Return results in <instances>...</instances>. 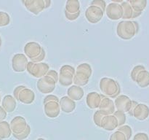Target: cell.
Listing matches in <instances>:
<instances>
[{
  "instance_id": "21",
  "label": "cell",
  "mask_w": 149,
  "mask_h": 140,
  "mask_svg": "<svg viewBox=\"0 0 149 140\" xmlns=\"http://www.w3.org/2000/svg\"><path fill=\"white\" fill-rule=\"evenodd\" d=\"M100 102H101V94H99L96 92L89 93L86 98L87 105L92 109L99 108Z\"/></svg>"
},
{
  "instance_id": "34",
  "label": "cell",
  "mask_w": 149,
  "mask_h": 140,
  "mask_svg": "<svg viewBox=\"0 0 149 140\" xmlns=\"http://www.w3.org/2000/svg\"><path fill=\"white\" fill-rule=\"evenodd\" d=\"M91 5L97 6V7H100V8L103 10V13H104L106 8V1H103V0H94V1H92Z\"/></svg>"
},
{
  "instance_id": "17",
  "label": "cell",
  "mask_w": 149,
  "mask_h": 140,
  "mask_svg": "<svg viewBox=\"0 0 149 140\" xmlns=\"http://www.w3.org/2000/svg\"><path fill=\"white\" fill-rule=\"evenodd\" d=\"M99 110L102 111L106 115H113L115 112V105L113 100L101 94V102L99 106Z\"/></svg>"
},
{
  "instance_id": "3",
  "label": "cell",
  "mask_w": 149,
  "mask_h": 140,
  "mask_svg": "<svg viewBox=\"0 0 149 140\" xmlns=\"http://www.w3.org/2000/svg\"><path fill=\"white\" fill-rule=\"evenodd\" d=\"M100 88L103 95L111 99H115L121 93L119 83L109 77H103L100 81Z\"/></svg>"
},
{
  "instance_id": "41",
  "label": "cell",
  "mask_w": 149,
  "mask_h": 140,
  "mask_svg": "<svg viewBox=\"0 0 149 140\" xmlns=\"http://www.w3.org/2000/svg\"><path fill=\"white\" fill-rule=\"evenodd\" d=\"M37 140H45V139H42V138H39Z\"/></svg>"
},
{
  "instance_id": "19",
  "label": "cell",
  "mask_w": 149,
  "mask_h": 140,
  "mask_svg": "<svg viewBox=\"0 0 149 140\" xmlns=\"http://www.w3.org/2000/svg\"><path fill=\"white\" fill-rule=\"evenodd\" d=\"M132 116L138 120H145L149 116V107L144 104H138L132 112Z\"/></svg>"
},
{
  "instance_id": "5",
  "label": "cell",
  "mask_w": 149,
  "mask_h": 140,
  "mask_svg": "<svg viewBox=\"0 0 149 140\" xmlns=\"http://www.w3.org/2000/svg\"><path fill=\"white\" fill-rule=\"evenodd\" d=\"M92 73H93V69L90 64L87 63H83L80 64L75 70L73 83L75 85L79 87L86 85L88 83Z\"/></svg>"
},
{
  "instance_id": "23",
  "label": "cell",
  "mask_w": 149,
  "mask_h": 140,
  "mask_svg": "<svg viewBox=\"0 0 149 140\" xmlns=\"http://www.w3.org/2000/svg\"><path fill=\"white\" fill-rule=\"evenodd\" d=\"M84 90L82 88L77 85H72L67 90V94L68 96L73 101H79L84 96Z\"/></svg>"
},
{
  "instance_id": "2",
  "label": "cell",
  "mask_w": 149,
  "mask_h": 140,
  "mask_svg": "<svg viewBox=\"0 0 149 140\" xmlns=\"http://www.w3.org/2000/svg\"><path fill=\"white\" fill-rule=\"evenodd\" d=\"M139 25L136 21L122 20L119 22L116 27V33L119 37L123 39H130L138 34Z\"/></svg>"
},
{
  "instance_id": "39",
  "label": "cell",
  "mask_w": 149,
  "mask_h": 140,
  "mask_svg": "<svg viewBox=\"0 0 149 140\" xmlns=\"http://www.w3.org/2000/svg\"><path fill=\"white\" fill-rule=\"evenodd\" d=\"M122 1H123L122 0H112V2L117 3V4H119V3H122Z\"/></svg>"
},
{
  "instance_id": "6",
  "label": "cell",
  "mask_w": 149,
  "mask_h": 140,
  "mask_svg": "<svg viewBox=\"0 0 149 140\" xmlns=\"http://www.w3.org/2000/svg\"><path fill=\"white\" fill-rule=\"evenodd\" d=\"M60 99L55 95H48L44 99V110L48 118H55L59 115L61 108Z\"/></svg>"
},
{
  "instance_id": "7",
  "label": "cell",
  "mask_w": 149,
  "mask_h": 140,
  "mask_svg": "<svg viewBox=\"0 0 149 140\" xmlns=\"http://www.w3.org/2000/svg\"><path fill=\"white\" fill-rule=\"evenodd\" d=\"M13 96L15 100L26 104H30L35 99L34 92L23 85L17 86L15 88Z\"/></svg>"
},
{
  "instance_id": "33",
  "label": "cell",
  "mask_w": 149,
  "mask_h": 140,
  "mask_svg": "<svg viewBox=\"0 0 149 140\" xmlns=\"http://www.w3.org/2000/svg\"><path fill=\"white\" fill-rule=\"evenodd\" d=\"M109 140H127V139L123 133L116 131L111 135Z\"/></svg>"
},
{
  "instance_id": "36",
  "label": "cell",
  "mask_w": 149,
  "mask_h": 140,
  "mask_svg": "<svg viewBox=\"0 0 149 140\" xmlns=\"http://www.w3.org/2000/svg\"><path fill=\"white\" fill-rule=\"evenodd\" d=\"M47 75L50 76L52 78H53L54 80H55V81L56 82V83L58 82V74L56 71H55V70H49V71H47Z\"/></svg>"
},
{
  "instance_id": "1",
  "label": "cell",
  "mask_w": 149,
  "mask_h": 140,
  "mask_svg": "<svg viewBox=\"0 0 149 140\" xmlns=\"http://www.w3.org/2000/svg\"><path fill=\"white\" fill-rule=\"evenodd\" d=\"M12 135L17 140H23L28 138L31 133V127L22 116H16L10 122Z\"/></svg>"
},
{
  "instance_id": "15",
  "label": "cell",
  "mask_w": 149,
  "mask_h": 140,
  "mask_svg": "<svg viewBox=\"0 0 149 140\" xmlns=\"http://www.w3.org/2000/svg\"><path fill=\"white\" fill-rule=\"evenodd\" d=\"M103 12L100 7L91 5L86 10L85 17L91 23H97L103 17Z\"/></svg>"
},
{
  "instance_id": "24",
  "label": "cell",
  "mask_w": 149,
  "mask_h": 140,
  "mask_svg": "<svg viewBox=\"0 0 149 140\" xmlns=\"http://www.w3.org/2000/svg\"><path fill=\"white\" fill-rule=\"evenodd\" d=\"M2 107L7 112H13L16 108V100L11 95H6L2 99Z\"/></svg>"
},
{
  "instance_id": "30",
  "label": "cell",
  "mask_w": 149,
  "mask_h": 140,
  "mask_svg": "<svg viewBox=\"0 0 149 140\" xmlns=\"http://www.w3.org/2000/svg\"><path fill=\"white\" fill-rule=\"evenodd\" d=\"M10 17L5 12L0 11V27L6 26L10 24Z\"/></svg>"
},
{
  "instance_id": "28",
  "label": "cell",
  "mask_w": 149,
  "mask_h": 140,
  "mask_svg": "<svg viewBox=\"0 0 149 140\" xmlns=\"http://www.w3.org/2000/svg\"><path fill=\"white\" fill-rule=\"evenodd\" d=\"M113 115L116 117V119H117L118 120V128L125 125L127 120L126 115H125V112L116 110L115 111L114 113H113Z\"/></svg>"
},
{
  "instance_id": "10",
  "label": "cell",
  "mask_w": 149,
  "mask_h": 140,
  "mask_svg": "<svg viewBox=\"0 0 149 140\" xmlns=\"http://www.w3.org/2000/svg\"><path fill=\"white\" fill-rule=\"evenodd\" d=\"M49 69V65L46 63H33L32 61H29L26 67V70L29 74L39 79L46 75Z\"/></svg>"
},
{
  "instance_id": "31",
  "label": "cell",
  "mask_w": 149,
  "mask_h": 140,
  "mask_svg": "<svg viewBox=\"0 0 149 140\" xmlns=\"http://www.w3.org/2000/svg\"><path fill=\"white\" fill-rule=\"evenodd\" d=\"M106 115V113H104L103 112L100 110H97L95 112L94 116H93V120H94L95 124L97 126L100 127V122H101V120L103 117H105Z\"/></svg>"
},
{
  "instance_id": "12",
  "label": "cell",
  "mask_w": 149,
  "mask_h": 140,
  "mask_svg": "<svg viewBox=\"0 0 149 140\" xmlns=\"http://www.w3.org/2000/svg\"><path fill=\"white\" fill-rule=\"evenodd\" d=\"M80 3L78 0H68L65 8V17L69 20H74L80 15Z\"/></svg>"
},
{
  "instance_id": "32",
  "label": "cell",
  "mask_w": 149,
  "mask_h": 140,
  "mask_svg": "<svg viewBox=\"0 0 149 140\" xmlns=\"http://www.w3.org/2000/svg\"><path fill=\"white\" fill-rule=\"evenodd\" d=\"M145 69H146L145 66L143 65L135 66L132 69V71H131V74H130L131 79H132L134 82H135V79H136V77L137 75H138V73H139L141 71H142V70H145Z\"/></svg>"
},
{
  "instance_id": "37",
  "label": "cell",
  "mask_w": 149,
  "mask_h": 140,
  "mask_svg": "<svg viewBox=\"0 0 149 140\" xmlns=\"http://www.w3.org/2000/svg\"><path fill=\"white\" fill-rule=\"evenodd\" d=\"M7 118V112L3 109L1 106H0V122H2Z\"/></svg>"
},
{
  "instance_id": "22",
  "label": "cell",
  "mask_w": 149,
  "mask_h": 140,
  "mask_svg": "<svg viewBox=\"0 0 149 140\" xmlns=\"http://www.w3.org/2000/svg\"><path fill=\"white\" fill-rule=\"evenodd\" d=\"M128 1L130 4L132 10H133V18H135L141 15L147 6V1H146V0H130Z\"/></svg>"
},
{
  "instance_id": "38",
  "label": "cell",
  "mask_w": 149,
  "mask_h": 140,
  "mask_svg": "<svg viewBox=\"0 0 149 140\" xmlns=\"http://www.w3.org/2000/svg\"><path fill=\"white\" fill-rule=\"evenodd\" d=\"M138 102H135V101H133V100H132V107H131V109H130V112H128V114H129L130 115H131V116H132V112H133V110H134V109H135V106H136L137 105H138Z\"/></svg>"
},
{
  "instance_id": "14",
  "label": "cell",
  "mask_w": 149,
  "mask_h": 140,
  "mask_svg": "<svg viewBox=\"0 0 149 140\" xmlns=\"http://www.w3.org/2000/svg\"><path fill=\"white\" fill-rule=\"evenodd\" d=\"M106 15L109 19L112 20H117L122 18L123 15V9L121 4L117 3L111 2L106 6Z\"/></svg>"
},
{
  "instance_id": "4",
  "label": "cell",
  "mask_w": 149,
  "mask_h": 140,
  "mask_svg": "<svg viewBox=\"0 0 149 140\" xmlns=\"http://www.w3.org/2000/svg\"><path fill=\"white\" fill-rule=\"evenodd\" d=\"M24 52L25 55L30 58L31 61L33 63H40L46 56L45 49L39 43L35 42H30L26 44Z\"/></svg>"
},
{
  "instance_id": "29",
  "label": "cell",
  "mask_w": 149,
  "mask_h": 140,
  "mask_svg": "<svg viewBox=\"0 0 149 140\" xmlns=\"http://www.w3.org/2000/svg\"><path fill=\"white\" fill-rule=\"evenodd\" d=\"M117 131H121L122 133H123L125 135V136H126L127 140L130 139L132 134V128H131L130 126H129V125H122V126L117 128Z\"/></svg>"
},
{
  "instance_id": "11",
  "label": "cell",
  "mask_w": 149,
  "mask_h": 140,
  "mask_svg": "<svg viewBox=\"0 0 149 140\" xmlns=\"http://www.w3.org/2000/svg\"><path fill=\"white\" fill-rule=\"evenodd\" d=\"M56 82L50 76L45 75L39 79L37 82V88L39 91L44 94L50 93L53 92L56 86Z\"/></svg>"
},
{
  "instance_id": "13",
  "label": "cell",
  "mask_w": 149,
  "mask_h": 140,
  "mask_svg": "<svg viewBox=\"0 0 149 140\" xmlns=\"http://www.w3.org/2000/svg\"><path fill=\"white\" fill-rule=\"evenodd\" d=\"M28 62L25 54L17 53L12 58V67L15 72H23L26 70Z\"/></svg>"
},
{
  "instance_id": "9",
  "label": "cell",
  "mask_w": 149,
  "mask_h": 140,
  "mask_svg": "<svg viewBox=\"0 0 149 140\" xmlns=\"http://www.w3.org/2000/svg\"><path fill=\"white\" fill-rule=\"evenodd\" d=\"M22 3L29 11L35 15H38L42 10L48 8L51 5L52 1L49 0H26L22 1Z\"/></svg>"
},
{
  "instance_id": "18",
  "label": "cell",
  "mask_w": 149,
  "mask_h": 140,
  "mask_svg": "<svg viewBox=\"0 0 149 140\" xmlns=\"http://www.w3.org/2000/svg\"><path fill=\"white\" fill-rule=\"evenodd\" d=\"M100 128L111 131L118 128V120L113 115H106L103 117L100 122Z\"/></svg>"
},
{
  "instance_id": "40",
  "label": "cell",
  "mask_w": 149,
  "mask_h": 140,
  "mask_svg": "<svg viewBox=\"0 0 149 140\" xmlns=\"http://www.w3.org/2000/svg\"><path fill=\"white\" fill-rule=\"evenodd\" d=\"M1 37H0V47H1Z\"/></svg>"
},
{
  "instance_id": "16",
  "label": "cell",
  "mask_w": 149,
  "mask_h": 140,
  "mask_svg": "<svg viewBox=\"0 0 149 140\" xmlns=\"http://www.w3.org/2000/svg\"><path fill=\"white\" fill-rule=\"evenodd\" d=\"M132 100L125 95H119L115 99L114 105L116 110L123 112H129L132 107Z\"/></svg>"
},
{
  "instance_id": "42",
  "label": "cell",
  "mask_w": 149,
  "mask_h": 140,
  "mask_svg": "<svg viewBox=\"0 0 149 140\" xmlns=\"http://www.w3.org/2000/svg\"><path fill=\"white\" fill-rule=\"evenodd\" d=\"M0 102H1V96H0Z\"/></svg>"
},
{
  "instance_id": "25",
  "label": "cell",
  "mask_w": 149,
  "mask_h": 140,
  "mask_svg": "<svg viewBox=\"0 0 149 140\" xmlns=\"http://www.w3.org/2000/svg\"><path fill=\"white\" fill-rule=\"evenodd\" d=\"M135 83L141 88H146L149 85V71L142 70L137 75Z\"/></svg>"
},
{
  "instance_id": "35",
  "label": "cell",
  "mask_w": 149,
  "mask_h": 140,
  "mask_svg": "<svg viewBox=\"0 0 149 140\" xmlns=\"http://www.w3.org/2000/svg\"><path fill=\"white\" fill-rule=\"evenodd\" d=\"M133 140H149V137L146 133H138L135 135Z\"/></svg>"
},
{
  "instance_id": "26",
  "label": "cell",
  "mask_w": 149,
  "mask_h": 140,
  "mask_svg": "<svg viewBox=\"0 0 149 140\" xmlns=\"http://www.w3.org/2000/svg\"><path fill=\"white\" fill-rule=\"evenodd\" d=\"M12 135L10 125L7 121L0 122V140L8 139Z\"/></svg>"
},
{
  "instance_id": "20",
  "label": "cell",
  "mask_w": 149,
  "mask_h": 140,
  "mask_svg": "<svg viewBox=\"0 0 149 140\" xmlns=\"http://www.w3.org/2000/svg\"><path fill=\"white\" fill-rule=\"evenodd\" d=\"M60 108L65 113H71L75 109L76 103L68 96H63L59 100Z\"/></svg>"
},
{
  "instance_id": "8",
  "label": "cell",
  "mask_w": 149,
  "mask_h": 140,
  "mask_svg": "<svg viewBox=\"0 0 149 140\" xmlns=\"http://www.w3.org/2000/svg\"><path fill=\"white\" fill-rule=\"evenodd\" d=\"M75 69L70 65H63L60 69L58 74V82L60 84L65 87L71 85L74 81Z\"/></svg>"
},
{
  "instance_id": "27",
  "label": "cell",
  "mask_w": 149,
  "mask_h": 140,
  "mask_svg": "<svg viewBox=\"0 0 149 140\" xmlns=\"http://www.w3.org/2000/svg\"><path fill=\"white\" fill-rule=\"evenodd\" d=\"M121 6L123 9V15H122V18L123 19H130L133 18L134 17V12L132 10V7H131L130 4L128 1H123L121 3Z\"/></svg>"
}]
</instances>
